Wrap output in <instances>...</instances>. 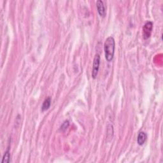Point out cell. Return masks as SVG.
Returning a JSON list of instances; mask_svg holds the SVG:
<instances>
[{"instance_id": "cell-8", "label": "cell", "mask_w": 163, "mask_h": 163, "mask_svg": "<svg viewBox=\"0 0 163 163\" xmlns=\"http://www.w3.org/2000/svg\"><path fill=\"white\" fill-rule=\"evenodd\" d=\"M69 125H70V122H69L68 120L65 121V122H63V124H62L61 125L60 129H61V131H65V130L69 127Z\"/></svg>"}, {"instance_id": "cell-6", "label": "cell", "mask_w": 163, "mask_h": 163, "mask_svg": "<svg viewBox=\"0 0 163 163\" xmlns=\"http://www.w3.org/2000/svg\"><path fill=\"white\" fill-rule=\"evenodd\" d=\"M51 97H48L45 99L44 102L43 103L42 106V110L43 111H46L49 109L50 106H51Z\"/></svg>"}, {"instance_id": "cell-4", "label": "cell", "mask_w": 163, "mask_h": 163, "mask_svg": "<svg viewBox=\"0 0 163 163\" xmlns=\"http://www.w3.org/2000/svg\"><path fill=\"white\" fill-rule=\"evenodd\" d=\"M96 7L99 16L102 17H105L106 15V6L105 5V2L102 0H98L96 2Z\"/></svg>"}, {"instance_id": "cell-1", "label": "cell", "mask_w": 163, "mask_h": 163, "mask_svg": "<svg viewBox=\"0 0 163 163\" xmlns=\"http://www.w3.org/2000/svg\"><path fill=\"white\" fill-rule=\"evenodd\" d=\"M115 48V42L114 38L110 36L107 38L104 44V51L105 58L107 61L111 62L114 59Z\"/></svg>"}, {"instance_id": "cell-5", "label": "cell", "mask_w": 163, "mask_h": 163, "mask_svg": "<svg viewBox=\"0 0 163 163\" xmlns=\"http://www.w3.org/2000/svg\"><path fill=\"white\" fill-rule=\"evenodd\" d=\"M147 136L145 132H143V131L140 132L138 134V138H137L138 144L140 146L143 145L147 140Z\"/></svg>"}, {"instance_id": "cell-3", "label": "cell", "mask_w": 163, "mask_h": 163, "mask_svg": "<svg viewBox=\"0 0 163 163\" xmlns=\"http://www.w3.org/2000/svg\"><path fill=\"white\" fill-rule=\"evenodd\" d=\"M100 65V56L99 54H96L94 61H93V70H92V77L95 79L98 74L99 69Z\"/></svg>"}, {"instance_id": "cell-2", "label": "cell", "mask_w": 163, "mask_h": 163, "mask_svg": "<svg viewBox=\"0 0 163 163\" xmlns=\"http://www.w3.org/2000/svg\"><path fill=\"white\" fill-rule=\"evenodd\" d=\"M153 29V23L151 21L147 22L143 28V37L145 40L149 38L152 34Z\"/></svg>"}, {"instance_id": "cell-7", "label": "cell", "mask_w": 163, "mask_h": 163, "mask_svg": "<svg viewBox=\"0 0 163 163\" xmlns=\"http://www.w3.org/2000/svg\"><path fill=\"white\" fill-rule=\"evenodd\" d=\"M10 148H8L3 155L2 162V163H8L10 162Z\"/></svg>"}]
</instances>
